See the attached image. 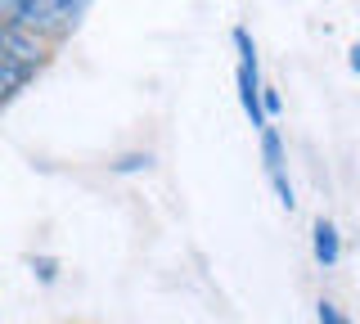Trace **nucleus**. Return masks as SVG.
Masks as SVG:
<instances>
[{
    "mask_svg": "<svg viewBox=\"0 0 360 324\" xmlns=\"http://www.w3.org/2000/svg\"><path fill=\"white\" fill-rule=\"evenodd\" d=\"M90 0H0V18L5 23H18L37 37L63 46L77 27H82Z\"/></svg>",
    "mask_w": 360,
    "mask_h": 324,
    "instance_id": "f257e3e1",
    "label": "nucleus"
},
{
    "mask_svg": "<svg viewBox=\"0 0 360 324\" xmlns=\"http://www.w3.org/2000/svg\"><path fill=\"white\" fill-rule=\"evenodd\" d=\"M230 41H234V54H239V72H234V86H239V104H243L248 122H252V131H262L270 117H266V104H262L266 82H262V63H257L252 32H248V27H234V32H230Z\"/></svg>",
    "mask_w": 360,
    "mask_h": 324,
    "instance_id": "f03ea898",
    "label": "nucleus"
},
{
    "mask_svg": "<svg viewBox=\"0 0 360 324\" xmlns=\"http://www.w3.org/2000/svg\"><path fill=\"white\" fill-rule=\"evenodd\" d=\"M257 136H262V162H266V176H270V185H275V198H279V207H288L292 212V203H297V198H292V181H288V171H284V140H279V131L266 127L257 131Z\"/></svg>",
    "mask_w": 360,
    "mask_h": 324,
    "instance_id": "7ed1b4c3",
    "label": "nucleus"
},
{
    "mask_svg": "<svg viewBox=\"0 0 360 324\" xmlns=\"http://www.w3.org/2000/svg\"><path fill=\"white\" fill-rule=\"evenodd\" d=\"M32 82H37V68L22 63V59H14V54L5 50V23H0V108H9Z\"/></svg>",
    "mask_w": 360,
    "mask_h": 324,
    "instance_id": "20e7f679",
    "label": "nucleus"
},
{
    "mask_svg": "<svg viewBox=\"0 0 360 324\" xmlns=\"http://www.w3.org/2000/svg\"><path fill=\"white\" fill-rule=\"evenodd\" d=\"M311 252H315V261H320L324 271H333V266L342 261V234H338V226L329 216H320L311 226Z\"/></svg>",
    "mask_w": 360,
    "mask_h": 324,
    "instance_id": "39448f33",
    "label": "nucleus"
},
{
    "mask_svg": "<svg viewBox=\"0 0 360 324\" xmlns=\"http://www.w3.org/2000/svg\"><path fill=\"white\" fill-rule=\"evenodd\" d=\"M153 167V153L144 149V153H122L117 162H112V176H140V171H149Z\"/></svg>",
    "mask_w": 360,
    "mask_h": 324,
    "instance_id": "423d86ee",
    "label": "nucleus"
},
{
    "mask_svg": "<svg viewBox=\"0 0 360 324\" xmlns=\"http://www.w3.org/2000/svg\"><path fill=\"white\" fill-rule=\"evenodd\" d=\"M27 266L41 284H54V279H59V261H54V257H27Z\"/></svg>",
    "mask_w": 360,
    "mask_h": 324,
    "instance_id": "0eeeda50",
    "label": "nucleus"
},
{
    "mask_svg": "<svg viewBox=\"0 0 360 324\" xmlns=\"http://www.w3.org/2000/svg\"><path fill=\"white\" fill-rule=\"evenodd\" d=\"M315 320H320V324H352V320L342 316V306H338V302H329V297L315 302Z\"/></svg>",
    "mask_w": 360,
    "mask_h": 324,
    "instance_id": "6e6552de",
    "label": "nucleus"
},
{
    "mask_svg": "<svg viewBox=\"0 0 360 324\" xmlns=\"http://www.w3.org/2000/svg\"><path fill=\"white\" fill-rule=\"evenodd\" d=\"M262 104H266V117H279V113H284V95L270 91V86L262 91Z\"/></svg>",
    "mask_w": 360,
    "mask_h": 324,
    "instance_id": "1a4fd4ad",
    "label": "nucleus"
},
{
    "mask_svg": "<svg viewBox=\"0 0 360 324\" xmlns=\"http://www.w3.org/2000/svg\"><path fill=\"white\" fill-rule=\"evenodd\" d=\"M347 68H352V72L360 77V41H356V46H352V54H347Z\"/></svg>",
    "mask_w": 360,
    "mask_h": 324,
    "instance_id": "9d476101",
    "label": "nucleus"
}]
</instances>
